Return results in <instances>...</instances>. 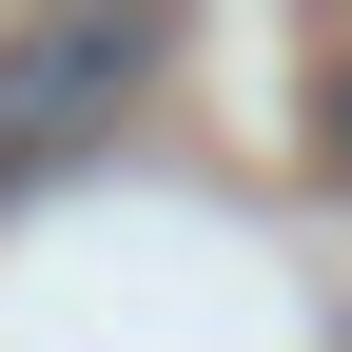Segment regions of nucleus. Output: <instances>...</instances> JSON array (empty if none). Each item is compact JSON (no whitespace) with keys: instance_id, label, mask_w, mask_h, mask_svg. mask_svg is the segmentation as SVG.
Here are the masks:
<instances>
[{"instance_id":"1","label":"nucleus","mask_w":352,"mask_h":352,"mask_svg":"<svg viewBox=\"0 0 352 352\" xmlns=\"http://www.w3.org/2000/svg\"><path fill=\"white\" fill-rule=\"evenodd\" d=\"M157 39H176V0H59V20L0 39V196H39V176L118 157V118H138Z\"/></svg>"},{"instance_id":"2","label":"nucleus","mask_w":352,"mask_h":352,"mask_svg":"<svg viewBox=\"0 0 352 352\" xmlns=\"http://www.w3.org/2000/svg\"><path fill=\"white\" fill-rule=\"evenodd\" d=\"M333 157H352V78H333Z\"/></svg>"}]
</instances>
